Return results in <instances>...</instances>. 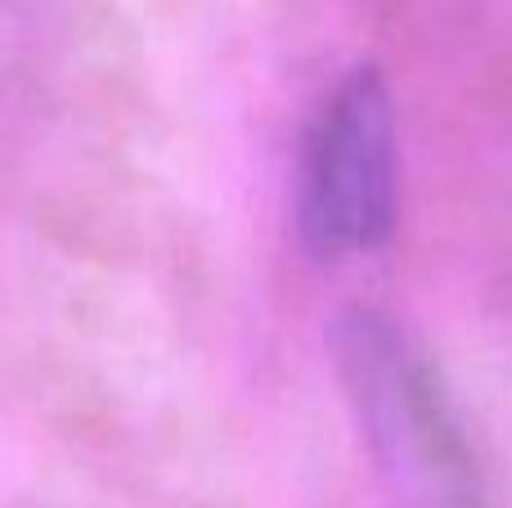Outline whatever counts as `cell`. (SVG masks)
<instances>
[{"label":"cell","mask_w":512,"mask_h":508,"mask_svg":"<svg viewBox=\"0 0 512 508\" xmlns=\"http://www.w3.org/2000/svg\"><path fill=\"white\" fill-rule=\"evenodd\" d=\"M328 351L382 508H495L441 374L391 315L342 311Z\"/></svg>","instance_id":"1"},{"label":"cell","mask_w":512,"mask_h":508,"mask_svg":"<svg viewBox=\"0 0 512 508\" xmlns=\"http://www.w3.org/2000/svg\"><path fill=\"white\" fill-rule=\"evenodd\" d=\"M396 104L373 63L342 72L315 104L297 158V234L310 257L378 252L396 230Z\"/></svg>","instance_id":"2"}]
</instances>
